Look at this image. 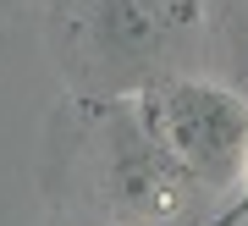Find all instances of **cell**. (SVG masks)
Returning a JSON list of instances; mask_svg holds the SVG:
<instances>
[{"mask_svg": "<svg viewBox=\"0 0 248 226\" xmlns=\"http://www.w3.org/2000/svg\"><path fill=\"white\" fill-rule=\"evenodd\" d=\"M155 105H160V127L177 149L182 171L193 177V188L232 193L243 149H248V99L204 78H177V83L155 88Z\"/></svg>", "mask_w": 248, "mask_h": 226, "instance_id": "1", "label": "cell"}, {"mask_svg": "<svg viewBox=\"0 0 248 226\" xmlns=\"http://www.w3.org/2000/svg\"><path fill=\"white\" fill-rule=\"evenodd\" d=\"M193 177L182 171L177 149L160 127L155 94L122 99L110 111V193L138 215H177Z\"/></svg>", "mask_w": 248, "mask_h": 226, "instance_id": "2", "label": "cell"}, {"mask_svg": "<svg viewBox=\"0 0 248 226\" xmlns=\"http://www.w3.org/2000/svg\"><path fill=\"white\" fill-rule=\"evenodd\" d=\"M99 22H105V39L116 50H143L160 33V17L149 0H99Z\"/></svg>", "mask_w": 248, "mask_h": 226, "instance_id": "3", "label": "cell"}, {"mask_svg": "<svg viewBox=\"0 0 248 226\" xmlns=\"http://www.w3.org/2000/svg\"><path fill=\"white\" fill-rule=\"evenodd\" d=\"M243 221H248V149H243V165H237V182H232V193H226V210L210 226H243Z\"/></svg>", "mask_w": 248, "mask_h": 226, "instance_id": "4", "label": "cell"}]
</instances>
